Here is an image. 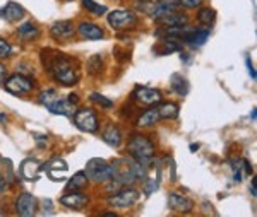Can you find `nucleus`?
<instances>
[{"instance_id": "obj_9", "label": "nucleus", "mask_w": 257, "mask_h": 217, "mask_svg": "<svg viewBox=\"0 0 257 217\" xmlns=\"http://www.w3.org/2000/svg\"><path fill=\"white\" fill-rule=\"evenodd\" d=\"M36 198L35 195L28 193V191H24V193H21L18 197V202H16V210H18L19 215L23 217H31L36 214Z\"/></svg>"}, {"instance_id": "obj_19", "label": "nucleus", "mask_w": 257, "mask_h": 217, "mask_svg": "<svg viewBox=\"0 0 257 217\" xmlns=\"http://www.w3.org/2000/svg\"><path fill=\"white\" fill-rule=\"evenodd\" d=\"M81 38L84 40H99L103 38V29L94 23H81L79 28L76 29Z\"/></svg>"}, {"instance_id": "obj_33", "label": "nucleus", "mask_w": 257, "mask_h": 217, "mask_svg": "<svg viewBox=\"0 0 257 217\" xmlns=\"http://www.w3.org/2000/svg\"><path fill=\"white\" fill-rule=\"evenodd\" d=\"M11 53H12V47H11L9 43H7L6 40L0 38V57L6 58V57H9Z\"/></svg>"}, {"instance_id": "obj_29", "label": "nucleus", "mask_w": 257, "mask_h": 217, "mask_svg": "<svg viewBox=\"0 0 257 217\" xmlns=\"http://www.w3.org/2000/svg\"><path fill=\"white\" fill-rule=\"evenodd\" d=\"M103 70V58L101 55H93L88 60V72L91 76H96Z\"/></svg>"}, {"instance_id": "obj_34", "label": "nucleus", "mask_w": 257, "mask_h": 217, "mask_svg": "<svg viewBox=\"0 0 257 217\" xmlns=\"http://www.w3.org/2000/svg\"><path fill=\"white\" fill-rule=\"evenodd\" d=\"M204 0H180L182 7H187V9H196V7H201V4Z\"/></svg>"}, {"instance_id": "obj_4", "label": "nucleus", "mask_w": 257, "mask_h": 217, "mask_svg": "<svg viewBox=\"0 0 257 217\" xmlns=\"http://www.w3.org/2000/svg\"><path fill=\"white\" fill-rule=\"evenodd\" d=\"M74 123L76 127L82 132H96L99 123H98V116L91 108H82V110L74 111Z\"/></svg>"}, {"instance_id": "obj_18", "label": "nucleus", "mask_w": 257, "mask_h": 217, "mask_svg": "<svg viewBox=\"0 0 257 217\" xmlns=\"http://www.w3.org/2000/svg\"><path fill=\"white\" fill-rule=\"evenodd\" d=\"M47 171L53 181H62V179H65V174H67V164H65V161L55 157L47 164Z\"/></svg>"}, {"instance_id": "obj_15", "label": "nucleus", "mask_w": 257, "mask_h": 217, "mask_svg": "<svg viewBox=\"0 0 257 217\" xmlns=\"http://www.w3.org/2000/svg\"><path fill=\"white\" fill-rule=\"evenodd\" d=\"M50 33H52V36L55 40H69L74 36L76 28H74V24L70 21H59V23H55L52 26Z\"/></svg>"}, {"instance_id": "obj_38", "label": "nucleus", "mask_w": 257, "mask_h": 217, "mask_svg": "<svg viewBox=\"0 0 257 217\" xmlns=\"http://www.w3.org/2000/svg\"><path fill=\"white\" fill-rule=\"evenodd\" d=\"M69 101L72 103V104H77V101H79V99H77V96H76V94H70V96H69Z\"/></svg>"}, {"instance_id": "obj_10", "label": "nucleus", "mask_w": 257, "mask_h": 217, "mask_svg": "<svg viewBox=\"0 0 257 217\" xmlns=\"http://www.w3.org/2000/svg\"><path fill=\"white\" fill-rule=\"evenodd\" d=\"M168 205L172 210L187 214V212H190L194 208V202L189 197H185V195H180V193H177V191H172V193L168 195Z\"/></svg>"}, {"instance_id": "obj_21", "label": "nucleus", "mask_w": 257, "mask_h": 217, "mask_svg": "<svg viewBox=\"0 0 257 217\" xmlns=\"http://www.w3.org/2000/svg\"><path fill=\"white\" fill-rule=\"evenodd\" d=\"M180 50H182V43H178L175 38H165L158 47L155 48V53H158V55H167V53L180 52Z\"/></svg>"}, {"instance_id": "obj_14", "label": "nucleus", "mask_w": 257, "mask_h": 217, "mask_svg": "<svg viewBox=\"0 0 257 217\" xmlns=\"http://www.w3.org/2000/svg\"><path fill=\"white\" fill-rule=\"evenodd\" d=\"M76 104H72L69 101V99H62L60 96H57L55 99H53L52 103L48 104V110L52 111V113L55 115H62V116H72L74 111H76Z\"/></svg>"}, {"instance_id": "obj_36", "label": "nucleus", "mask_w": 257, "mask_h": 217, "mask_svg": "<svg viewBox=\"0 0 257 217\" xmlns=\"http://www.w3.org/2000/svg\"><path fill=\"white\" fill-rule=\"evenodd\" d=\"M247 67H248V72H250L252 79H255V70H254V67H252V64H250V60H248V58H247Z\"/></svg>"}, {"instance_id": "obj_25", "label": "nucleus", "mask_w": 257, "mask_h": 217, "mask_svg": "<svg viewBox=\"0 0 257 217\" xmlns=\"http://www.w3.org/2000/svg\"><path fill=\"white\" fill-rule=\"evenodd\" d=\"M178 104L175 103H161V106L158 108V113H160V118H167V120H173L178 116Z\"/></svg>"}, {"instance_id": "obj_12", "label": "nucleus", "mask_w": 257, "mask_h": 217, "mask_svg": "<svg viewBox=\"0 0 257 217\" xmlns=\"http://www.w3.org/2000/svg\"><path fill=\"white\" fill-rule=\"evenodd\" d=\"M208 38H209V29H190V28H185L184 35L180 36L182 41L190 43L192 47H202Z\"/></svg>"}, {"instance_id": "obj_39", "label": "nucleus", "mask_w": 257, "mask_h": 217, "mask_svg": "<svg viewBox=\"0 0 257 217\" xmlns=\"http://www.w3.org/2000/svg\"><path fill=\"white\" fill-rule=\"evenodd\" d=\"M197 149H199V145H197V144H196V145H194V144L190 145V151H197Z\"/></svg>"}, {"instance_id": "obj_26", "label": "nucleus", "mask_w": 257, "mask_h": 217, "mask_svg": "<svg viewBox=\"0 0 257 217\" xmlns=\"http://www.w3.org/2000/svg\"><path fill=\"white\" fill-rule=\"evenodd\" d=\"M18 35H19V38H23V40H36V38H38V35H40V31H38V28H36L35 24L24 23L23 26L18 28Z\"/></svg>"}, {"instance_id": "obj_31", "label": "nucleus", "mask_w": 257, "mask_h": 217, "mask_svg": "<svg viewBox=\"0 0 257 217\" xmlns=\"http://www.w3.org/2000/svg\"><path fill=\"white\" fill-rule=\"evenodd\" d=\"M59 96V93H57L55 89H48V91H45V93H41L40 94V103L41 104H45V106H48L50 103L53 101V99Z\"/></svg>"}, {"instance_id": "obj_6", "label": "nucleus", "mask_w": 257, "mask_h": 217, "mask_svg": "<svg viewBox=\"0 0 257 217\" xmlns=\"http://www.w3.org/2000/svg\"><path fill=\"white\" fill-rule=\"evenodd\" d=\"M139 191L134 188H125L122 186V190L117 191L113 197L108 198V205L113 208H128L132 207L139 200Z\"/></svg>"}, {"instance_id": "obj_20", "label": "nucleus", "mask_w": 257, "mask_h": 217, "mask_svg": "<svg viewBox=\"0 0 257 217\" xmlns=\"http://www.w3.org/2000/svg\"><path fill=\"white\" fill-rule=\"evenodd\" d=\"M40 171H41V166L35 159H26L21 164V176L24 179H28V181H35V179L38 178Z\"/></svg>"}, {"instance_id": "obj_1", "label": "nucleus", "mask_w": 257, "mask_h": 217, "mask_svg": "<svg viewBox=\"0 0 257 217\" xmlns=\"http://www.w3.org/2000/svg\"><path fill=\"white\" fill-rule=\"evenodd\" d=\"M43 65L47 72L52 74L53 79L62 86H74L79 81V70L76 62L70 60L67 55H62V53H53V57L43 55Z\"/></svg>"}, {"instance_id": "obj_35", "label": "nucleus", "mask_w": 257, "mask_h": 217, "mask_svg": "<svg viewBox=\"0 0 257 217\" xmlns=\"http://www.w3.org/2000/svg\"><path fill=\"white\" fill-rule=\"evenodd\" d=\"M6 79H7V69H6V65H4V64H0V84H4V82H6Z\"/></svg>"}, {"instance_id": "obj_7", "label": "nucleus", "mask_w": 257, "mask_h": 217, "mask_svg": "<svg viewBox=\"0 0 257 217\" xmlns=\"http://www.w3.org/2000/svg\"><path fill=\"white\" fill-rule=\"evenodd\" d=\"M132 99L138 101L143 106H153V104L161 103L163 96L158 89H153V87H138V89L132 93Z\"/></svg>"}, {"instance_id": "obj_22", "label": "nucleus", "mask_w": 257, "mask_h": 217, "mask_svg": "<svg viewBox=\"0 0 257 217\" xmlns=\"http://www.w3.org/2000/svg\"><path fill=\"white\" fill-rule=\"evenodd\" d=\"M103 140H105L108 145H111V147H118L120 142H122V133H120L118 127H115V125H108L106 130L103 132Z\"/></svg>"}, {"instance_id": "obj_3", "label": "nucleus", "mask_w": 257, "mask_h": 217, "mask_svg": "<svg viewBox=\"0 0 257 217\" xmlns=\"http://www.w3.org/2000/svg\"><path fill=\"white\" fill-rule=\"evenodd\" d=\"M86 176L91 181L96 183H106L113 178V166L110 162H106L105 159H91L86 164Z\"/></svg>"}, {"instance_id": "obj_17", "label": "nucleus", "mask_w": 257, "mask_h": 217, "mask_svg": "<svg viewBox=\"0 0 257 217\" xmlns=\"http://www.w3.org/2000/svg\"><path fill=\"white\" fill-rule=\"evenodd\" d=\"M160 26H165V28H172V26H187L189 23V18L182 12H172V14H167V16H161V18L155 19Z\"/></svg>"}, {"instance_id": "obj_11", "label": "nucleus", "mask_w": 257, "mask_h": 217, "mask_svg": "<svg viewBox=\"0 0 257 217\" xmlns=\"http://www.w3.org/2000/svg\"><path fill=\"white\" fill-rule=\"evenodd\" d=\"M89 202V197L84 193H81L79 190H72L70 193H65L60 197V203L69 208H76V210H79L84 205H88Z\"/></svg>"}, {"instance_id": "obj_8", "label": "nucleus", "mask_w": 257, "mask_h": 217, "mask_svg": "<svg viewBox=\"0 0 257 217\" xmlns=\"http://www.w3.org/2000/svg\"><path fill=\"white\" fill-rule=\"evenodd\" d=\"M6 87L7 91H11L12 94H26L33 91V82L31 79H28L26 76H21V74H14L9 79H6Z\"/></svg>"}, {"instance_id": "obj_28", "label": "nucleus", "mask_w": 257, "mask_h": 217, "mask_svg": "<svg viewBox=\"0 0 257 217\" xmlns=\"http://www.w3.org/2000/svg\"><path fill=\"white\" fill-rule=\"evenodd\" d=\"M214 19H216V12L213 9H209V7H202V9L197 12V21L202 26H211V24L214 23Z\"/></svg>"}, {"instance_id": "obj_27", "label": "nucleus", "mask_w": 257, "mask_h": 217, "mask_svg": "<svg viewBox=\"0 0 257 217\" xmlns=\"http://www.w3.org/2000/svg\"><path fill=\"white\" fill-rule=\"evenodd\" d=\"M86 183H88V176L81 171V173H76L67 181V190H82L86 186Z\"/></svg>"}, {"instance_id": "obj_2", "label": "nucleus", "mask_w": 257, "mask_h": 217, "mask_svg": "<svg viewBox=\"0 0 257 217\" xmlns=\"http://www.w3.org/2000/svg\"><path fill=\"white\" fill-rule=\"evenodd\" d=\"M127 151L131 154V157H134L136 161H139L141 164L146 166L149 161L155 156V145L153 142L144 135H132V139L127 144Z\"/></svg>"}, {"instance_id": "obj_5", "label": "nucleus", "mask_w": 257, "mask_h": 217, "mask_svg": "<svg viewBox=\"0 0 257 217\" xmlns=\"http://www.w3.org/2000/svg\"><path fill=\"white\" fill-rule=\"evenodd\" d=\"M108 24L117 31H127L131 28H136L138 16L131 11H113L108 16Z\"/></svg>"}, {"instance_id": "obj_30", "label": "nucleus", "mask_w": 257, "mask_h": 217, "mask_svg": "<svg viewBox=\"0 0 257 217\" xmlns=\"http://www.w3.org/2000/svg\"><path fill=\"white\" fill-rule=\"evenodd\" d=\"M82 6H84L86 11H89L91 14H94V16H101L106 12V7L99 6V4L94 2V0H82Z\"/></svg>"}, {"instance_id": "obj_32", "label": "nucleus", "mask_w": 257, "mask_h": 217, "mask_svg": "<svg viewBox=\"0 0 257 217\" xmlns=\"http://www.w3.org/2000/svg\"><path fill=\"white\" fill-rule=\"evenodd\" d=\"M91 101L99 104L101 108H111V106H113V103H111L110 99H106L105 96H101V94H98V93H93V94H91Z\"/></svg>"}, {"instance_id": "obj_37", "label": "nucleus", "mask_w": 257, "mask_h": 217, "mask_svg": "<svg viewBox=\"0 0 257 217\" xmlns=\"http://www.w3.org/2000/svg\"><path fill=\"white\" fill-rule=\"evenodd\" d=\"M250 193H252V197H255V195H257V190H255V181H252V183H250Z\"/></svg>"}, {"instance_id": "obj_13", "label": "nucleus", "mask_w": 257, "mask_h": 217, "mask_svg": "<svg viewBox=\"0 0 257 217\" xmlns=\"http://www.w3.org/2000/svg\"><path fill=\"white\" fill-rule=\"evenodd\" d=\"M182 11V4L180 0H160V2L155 4L151 11V16L155 19L161 18V16L172 14V12H180Z\"/></svg>"}, {"instance_id": "obj_23", "label": "nucleus", "mask_w": 257, "mask_h": 217, "mask_svg": "<svg viewBox=\"0 0 257 217\" xmlns=\"http://www.w3.org/2000/svg\"><path fill=\"white\" fill-rule=\"evenodd\" d=\"M158 120H160L158 108H151V110L144 111V113L139 116L138 127H153V125L158 123Z\"/></svg>"}, {"instance_id": "obj_16", "label": "nucleus", "mask_w": 257, "mask_h": 217, "mask_svg": "<svg viewBox=\"0 0 257 217\" xmlns=\"http://www.w3.org/2000/svg\"><path fill=\"white\" fill-rule=\"evenodd\" d=\"M26 16V11H24L23 6H19L18 2H7L6 7L0 11V18L9 21V23H14V21H19Z\"/></svg>"}, {"instance_id": "obj_24", "label": "nucleus", "mask_w": 257, "mask_h": 217, "mask_svg": "<svg viewBox=\"0 0 257 217\" xmlns=\"http://www.w3.org/2000/svg\"><path fill=\"white\" fill-rule=\"evenodd\" d=\"M170 82H172V89L175 91L177 94L185 96L189 93V82L182 74H173L172 79H170Z\"/></svg>"}]
</instances>
